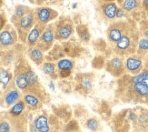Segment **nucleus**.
Listing matches in <instances>:
<instances>
[{
  "label": "nucleus",
  "instance_id": "obj_20",
  "mask_svg": "<svg viewBox=\"0 0 148 132\" xmlns=\"http://www.w3.org/2000/svg\"><path fill=\"white\" fill-rule=\"evenodd\" d=\"M25 100L29 106H32V107H36V106L38 104V100L37 98L32 95H27L25 97Z\"/></svg>",
  "mask_w": 148,
  "mask_h": 132
},
{
  "label": "nucleus",
  "instance_id": "obj_11",
  "mask_svg": "<svg viewBox=\"0 0 148 132\" xmlns=\"http://www.w3.org/2000/svg\"><path fill=\"white\" fill-rule=\"evenodd\" d=\"M16 86L20 89L27 88V87L28 84H29L27 78V76L23 75V74H20L19 76H17V77L16 79Z\"/></svg>",
  "mask_w": 148,
  "mask_h": 132
},
{
  "label": "nucleus",
  "instance_id": "obj_26",
  "mask_svg": "<svg viewBox=\"0 0 148 132\" xmlns=\"http://www.w3.org/2000/svg\"><path fill=\"white\" fill-rule=\"evenodd\" d=\"M138 48L141 50H148V39H141L138 43Z\"/></svg>",
  "mask_w": 148,
  "mask_h": 132
},
{
  "label": "nucleus",
  "instance_id": "obj_19",
  "mask_svg": "<svg viewBox=\"0 0 148 132\" xmlns=\"http://www.w3.org/2000/svg\"><path fill=\"white\" fill-rule=\"evenodd\" d=\"M38 37H39V31H38V29H36V28L33 29L30 32V34L28 36V41H29V43H31V44L35 43L37 40Z\"/></svg>",
  "mask_w": 148,
  "mask_h": 132
},
{
  "label": "nucleus",
  "instance_id": "obj_29",
  "mask_svg": "<svg viewBox=\"0 0 148 132\" xmlns=\"http://www.w3.org/2000/svg\"><path fill=\"white\" fill-rule=\"evenodd\" d=\"M16 15H17V16H19V17L23 16V15H24V10H23V8H18L16 9Z\"/></svg>",
  "mask_w": 148,
  "mask_h": 132
},
{
  "label": "nucleus",
  "instance_id": "obj_31",
  "mask_svg": "<svg viewBox=\"0 0 148 132\" xmlns=\"http://www.w3.org/2000/svg\"><path fill=\"white\" fill-rule=\"evenodd\" d=\"M70 74V70H62L61 71V76L62 77H67Z\"/></svg>",
  "mask_w": 148,
  "mask_h": 132
},
{
  "label": "nucleus",
  "instance_id": "obj_4",
  "mask_svg": "<svg viewBox=\"0 0 148 132\" xmlns=\"http://www.w3.org/2000/svg\"><path fill=\"white\" fill-rule=\"evenodd\" d=\"M131 44H132L131 37L127 35H123L118 40V42H116V47L119 50L125 51L131 47Z\"/></svg>",
  "mask_w": 148,
  "mask_h": 132
},
{
  "label": "nucleus",
  "instance_id": "obj_10",
  "mask_svg": "<svg viewBox=\"0 0 148 132\" xmlns=\"http://www.w3.org/2000/svg\"><path fill=\"white\" fill-rule=\"evenodd\" d=\"M132 82H143L148 87V70H145L142 73L134 76L132 78Z\"/></svg>",
  "mask_w": 148,
  "mask_h": 132
},
{
  "label": "nucleus",
  "instance_id": "obj_30",
  "mask_svg": "<svg viewBox=\"0 0 148 132\" xmlns=\"http://www.w3.org/2000/svg\"><path fill=\"white\" fill-rule=\"evenodd\" d=\"M83 84H84V86H85V87H86V88H89L90 86H91V82H90L89 79H85V80H84V82H83Z\"/></svg>",
  "mask_w": 148,
  "mask_h": 132
},
{
  "label": "nucleus",
  "instance_id": "obj_21",
  "mask_svg": "<svg viewBox=\"0 0 148 132\" xmlns=\"http://www.w3.org/2000/svg\"><path fill=\"white\" fill-rule=\"evenodd\" d=\"M9 80H10V77L8 72L2 71L1 73H0V83H2L4 86H5L8 84Z\"/></svg>",
  "mask_w": 148,
  "mask_h": 132
},
{
  "label": "nucleus",
  "instance_id": "obj_13",
  "mask_svg": "<svg viewBox=\"0 0 148 132\" xmlns=\"http://www.w3.org/2000/svg\"><path fill=\"white\" fill-rule=\"evenodd\" d=\"M58 68L61 70H71L73 68V63L68 59H62L58 62Z\"/></svg>",
  "mask_w": 148,
  "mask_h": 132
},
{
  "label": "nucleus",
  "instance_id": "obj_32",
  "mask_svg": "<svg viewBox=\"0 0 148 132\" xmlns=\"http://www.w3.org/2000/svg\"><path fill=\"white\" fill-rule=\"evenodd\" d=\"M143 5L146 9H148V0H143Z\"/></svg>",
  "mask_w": 148,
  "mask_h": 132
},
{
  "label": "nucleus",
  "instance_id": "obj_33",
  "mask_svg": "<svg viewBox=\"0 0 148 132\" xmlns=\"http://www.w3.org/2000/svg\"><path fill=\"white\" fill-rule=\"evenodd\" d=\"M50 87H51V88H52V89H54V85H53V83H50Z\"/></svg>",
  "mask_w": 148,
  "mask_h": 132
},
{
  "label": "nucleus",
  "instance_id": "obj_17",
  "mask_svg": "<svg viewBox=\"0 0 148 132\" xmlns=\"http://www.w3.org/2000/svg\"><path fill=\"white\" fill-rule=\"evenodd\" d=\"M23 109H24V104L22 103V102H18V103H16L14 107L12 108V109H11V113L13 114V115H16V116H17V115H19L21 113V112L23 111Z\"/></svg>",
  "mask_w": 148,
  "mask_h": 132
},
{
  "label": "nucleus",
  "instance_id": "obj_34",
  "mask_svg": "<svg viewBox=\"0 0 148 132\" xmlns=\"http://www.w3.org/2000/svg\"><path fill=\"white\" fill-rule=\"evenodd\" d=\"M145 35L146 37H148V30H146V32H145Z\"/></svg>",
  "mask_w": 148,
  "mask_h": 132
},
{
  "label": "nucleus",
  "instance_id": "obj_7",
  "mask_svg": "<svg viewBox=\"0 0 148 132\" xmlns=\"http://www.w3.org/2000/svg\"><path fill=\"white\" fill-rule=\"evenodd\" d=\"M109 67L112 69L114 73H118L123 69V61L120 58H113L112 60L109 62Z\"/></svg>",
  "mask_w": 148,
  "mask_h": 132
},
{
  "label": "nucleus",
  "instance_id": "obj_9",
  "mask_svg": "<svg viewBox=\"0 0 148 132\" xmlns=\"http://www.w3.org/2000/svg\"><path fill=\"white\" fill-rule=\"evenodd\" d=\"M0 43L4 46H9L13 43L12 35L8 31H3L0 34Z\"/></svg>",
  "mask_w": 148,
  "mask_h": 132
},
{
  "label": "nucleus",
  "instance_id": "obj_16",
  "mask_svg": "<svg viewBox=\"0 0 148 132\" xmlns=\"http://www.w3.org/2000/svg\"><path fill=\"white\" fill-rule=\"evenodd\" d=\"M33 22V17H32L31 15H27V16H24L21 19V22L20 25L23 28H27L30 26V25Z\"/></svg>",
  "mask_w": 148,
  "mask_h": 132
},
{
  "label": "nucleus",
  "instance_id": "obj_18",
  "mask_svg": "<svg viewBox=\"0 0 148 132\" xmlns=\"http://www.w3.org/2000/svg\"><path fill=\"white\" fill-rule=\"evenodd\" d=\"M98 126H99L98 121L96 120L95 118H90L86 123V127L92 131H95L98 129Z\"/></svg>",
  "mask_w": 148,
  "mask_h": 132
},
{
  "label": "nucleus",
  "instance_id": "obj_37",
  "mask_svg": "<svg viewBox=\"0 0 148 132\" xmlns=\"http://www.w3.org/2000/svg\"><path fill=\"white\" fill-rule=\"evenodd\" d=\"M0 28H1V22H0Z\"/></svg>",
  "mask_w": 148,
  "mask_h": 132
},
{
  "label": "nucleus",
  "instance_id": "obj_27",
  "mask_svg": "<svg viewBox=\"0 0 148 132\" xmlns=\"http://www.w3.org/2000/svg\"><path fill=\"white\" fill-rule=\"evenodd\" d=\"M0 132H9V125L6 122L0 124Z\"/></svg>",
  "mask_w": 148,
  "mask_h": 132
},
{
  "label": "nucleus",
  "instance_id": "obj_5",
  "mask_svg": "<svg viewBox=\"0 0 148 132\" xmlns=\"http://www.w3.org/2000/svg\"><path fill=\"white\" fill-rule=\"evenodd\" d=\"M117 6L114 3H109L104 6V14L106 17L113 19L116 17Z\"/></svg>",
  "mask_w": 148,
  "mask_h": 132
},
{
  "label": "nucleus",
  "instance_id": "obj_8",
  "mask_svg": "<svg viewBox=\"0 0 148 132\" xmlns=\"http://www.w3.org/2000/svg\"><path fill=\"white\" fill-rule=\"evenodd\" d=\"M139 5H140V0H125L122 8L125 11L130 12L134 9L137 8Z\"/></svg>",
  "mask_w": 148,
  "mask_h": 132
},
{
  "label": "nucleus",
  "instance_id": "obj_2",
  "mask_svg": "<svg viewBox=\"0 0 148 132\" xmlns=\"http://www.w3.org/2000/svg\"><path fill=\"white\" fill-rule=\"evenodd\" d=\"M134 90L141 97H148V87L143 82H132Z\"/></svg>",
  "mask_w": 148,
  "mask_h": 132
},
{
  "label": "nucleus",
  "instance_id": "obj_24",
  "mask_svg": "<svg viewBox=\"0 0 148 132\" xmlns=\"http://www.w3.org/2000/svg\"><path fill=\"white\" fill-rule=\"evenodd\" d=\"M31 57L35 61H39L42 59V53L38 49H34L31 51Z\"/></svg>",
  "mask_w": 148,
  "mask_h": 132
},
{
  "label": "nucleus",
  "instance_id": "obj_28",
  "mask_svg": "<svg viewBox=\"0 0 148 132\" xmlns=\"http://www.w3.org/2000/svg\"><path fill=\"white\" fill-rule=\"evenodd\" d=\"M125 16V10L123 8H117L116 11V17H122Z\"/></svg>",
  "mask_w": 148,
  "mask_h": 132
},
{
  "label": "nucleus",
  "instance_id": "obj_38",
  "mask_svg": "<svg viewBox=\"0 0 148 132\" xmlns=\"http://www.w3.org/2000/svg\"><path fill=\"white\" fill-rule=\"evenodd\" d=\"M147 15H148V12H147Z\"/></svg>",
  "mask_w": 148,
  "mask_h": 132
},
{
  "label": "nucleus",
  "instance_id": "obj_25",
  "mask_svg": "<svg viewBox=\"0 0 148 132\" xmlns=\"http://www.w3.org/2000/svg\"><path fill=\"white\" fill-rule=\"evenodd\" d=\"M25 76H27V78L29 84H34L37 80L36 74L34 73V72H32V71H28L27 73L25 74Z\"/></svg>",
  "mask_w": 148,
  "mask_h": 132
},
{
  "label": "nucleus",
  "instance_id": "obj_3",
  "mask_svg": "<svg viewBox=\"0 0 148 132\" xmlns=\"http://www.w3.org/2000/svg\"><path fill=\"white\" fill-rule=\"evenodd\" d=\"M36 128L39 132H48L49 127L47 124V118L45 116H40L36 120Z\"/></svg>",
  "mask_w": 148,
  "mask_h": 132
},
{
  "label": "nucleus",
  "instance_id": "obj_22",
  "mask_svg": "<svg viewBox=\"0 0 148 132\" xmlns=\"http://www.w3.org/2000/svg\"><path fill=\"white\" fill-rule=\"evenodd\" d=\"M53 38H54V35H53V33L51 32V31H46L43 34V37H42V39H43V41L44 42H46V43H51L53 41Z\"/></svg>",
  "mask_w": 148,
  "mask_h": 132
},
{
  "label": "nucleus",
  "instance_id": "obj_12",
  "mask_svg": "<svg viewBox=\"0 0 148 132\" xmlns=\"http://www.w3.org/2000/svg\"><path fill=\"white\" fill-rule=\"evenodd\" d=\"M38 18H39V20L41 22H47L49 20V18H50V10L48 8H41L39 11H38Z\"/></svg>",
  "mask_w": 148,
  "mask_h": 132
},
{
  "label": "nucleus",
  "instance_id": "obj_14",
  "mask_svg": "<svg viewBox=\"0 0 148 132\" xmlns=\"http://www.w3.org/2000/svg\"><path fill=\"white\" fill-rule=\"evenodd\" d=\"M59 36L62 38H67L72 33V28L70 26H64L58 31Z\"/></svg>",
  "mask_w": 148,
  "mask_h": 132
},
{
  "label": "nucleus",
  "instance_id": "obj_15",
  "mask_svg": "<svg viewBox=\"0 0 148 132\" xmlns=\"http://www.w3.org/2000/svg\"><path fill=\"white\" fill-rule=\"evenodd\" d=\"M19 97V94H18V92L14 90V91H11L9 92V93L6 95L5 97V102L8 103V104H13L14 102L16 101V100Z\"/></svg>",
  "mask_w": 148,
  "mask_h": 132
},
{
  "label": "nucleus",
  "instance_id": "obj_1",
  "mask_svg": "<svg viewBox=\"0 0 148 132\" xmlns=\"http://www.w3.org/2000/svg\"><path fill=\"white\" fill-rule=\"evenodd\" d=\"M125 67L127 70L132 72V73H137L142 68V60L137 57H128Z\"/></svg>",
  "mask_w": 148,
  "mask_h": 132
},
{
  "label": "nucleus",
  "instance_id": "obj_36",
  "mask_svg": "<svg viewBox=\"0 0 148 132\" xmlns=\"http://www.w3.org/2000/svg\"><path fill=\"white\" fill-rule=\"evenodd\" d=\"M118 1H119V2H121V1H123V0H118Z\"/></svg>",
  "mask_w": 148,
  "mask_h": 132
},
{
  "label": "nucleus",
  "instance_id": "obj_35",
  "mask_svg": "<svg viewBox=\"0 0 148 132\" xmlns=\"http://www.w3.org/2000/svg\"><path fill=\"white\" fill-rule=\"evenodd\" d=\"M105 1H113V0H105Z\"/></svg>",
  "mask_w": 148,
  "mask_h": 132
},
{
  "label": "nucleus",
  "instance_id": "obj_23",
  "mask_svg": "<svg viewBox=\"0 0 148 132\" xmlns=\"http://www.w3.org/2000/svg\"><path fill=\"white\" fill-rule=\"evenodd\" d=\"M43 70H44V72L46 74H49V75L53 74L55 72V66L53 64H51V63H47V64L44 65Z\"/></svg>",
  "mask_w": 148,
  "mask_h": 132
},
{
  "label": "nucleus",
  "instance_id": "obj_6",
  "mask_svg": "<svg viewBox=\"0 0 148 132\" xmlns=\"http://www.w3.org/2000/svg\"><path fill=\"white\" fill-rule=\"evenodd\" d=\"M123 36V32H122V29L119 28V26H114L110 30H109V39L113 42H118L119 39Z\"/></svg>",
  "mask_w": 148,
  "mask_h": 132
}]
</instances>
